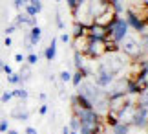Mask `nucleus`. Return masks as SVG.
<instances>
[{
  "mask_svg": "<svg viewBox=\"0 0 148 134\" xmlns=\"http://www.w3.org/2000/svg\"><path fill=\"white\" fill-rule=\"evenodd\" d=\"M77 94L82 96V97H86V99L92 103V105H95L99 99H104V97H108V94H106L104 88H99V86L95 85L93 81H86V79H82L81 83H79Z\"/></svg>",
  "mask_w": 148,
  "mask_h": 134,
  "instance_id": "f257e3e1",
  "label": "nucleus"
},
{
  "mask_svg": "<svg viewBox=\"0 0 148 134\" xmlns=\"http://www.w3.org/2000/svg\"><path fill=\"white\" fill-rule=\"evenodd\" d=\"M119 51H123L124 55L128 57V59H139L141 55H143V48H141V42H139V37L137 35H126L121 42H119Z\"/></svg>",
  "mask_w": 148,
  "mask_h": 134,
  "instance_id": "f03ea898",
  "label": "nucleus"
},
{
  "mask_svg": "<svg viewBox=\"0 0 148 134\" xmlns=\"http://www.w3.org/2000/svg\"><path fill=\"white\" fill-rule=\"evenodd\" d=\"M128 33H130V26H128L126 19L121 17V15H117L115 19L112 20V24L108 26V39L113 40V42H117V44L121 42Z\"/></svg>",
  "mask_w": 148,
  "mask_h": 134,
  "instance_id": "7ed1b4c3",
  "label": "nucleus"
},
{
  "mask_svg": "<svg viewBox=\"0 0 148 134\" xmlns=\"http://www.w3.org/2000/svg\"><path fill=\"white\" fill-rule=\"evenodd\" d=\"M106 53L108 51H106V42L104 40L90 39L88 48H86V51H84V57H86V59H101V57H104Z\"/></svg>",
  "mask_w": 148,
  "mask_h": 134,
  "instance_id": "20e7f679",
  "label": "nucleus"
},
{
  "mask_svg": "<svg viewBox=\"0 0 148 134\" xmlns=\"http://www.w3.org/2000/svg\"><path fill=\"white\" fill-rule=\"evenodd\" d=\"M126 83H128V75H123V77H115L110 85H108V90H106L108 97L126 94Z\"/></svg>",
  "mask_w": 148,
  "mask_h": 134,
  "instance_id": "39448f33",
  "label": "nucleus"
},
{
  "mask_svg": "<svg viewBox=\"0 0 148 134\" xmlns=\"http://www.w3.org/2000/svg\"><path fill=\"white\" fill-rule=\"evenodd\" d=\"M130 127H137V129H146L148 127V110L145 107H141L139 103L135 105V114L132 118Z\"/></svg>",
  "mask_w": 148,
  "mask_h": 134,
  "instance_id": "423d86ee",
  "label": "nucleus"
},
{
  "mask_svg": "<svg viewBox=\"0 0 148 134\" xmlns=\"http://www.w3.org/2000/svg\"><path fill=\"white\" fill-rule=\"evenodd\" d=\"M88 39H93V40H106L108 39V28L104 26H99V24H92L86 30Z\"/></svg>",
  "mask_w": 148,
  "mask_h": 134,
  "instance_id": "0eeeda50",
  "label": "nucleus"
},
{
  "mask_svg": "<svg viewBox=\"0 0 148 134\" xmlns=\"http://www.w3.org/2000/svg\"><path fill=\"white\" fill-rule=\"evenodd\" d=\"M117 75H113L110 72H95L93 74V83L99 86V88H108V85L115 79Z\"/></svg>",
  "mask_w": 148,
  "mask_h": 134,
  "instance_id": "6e6552de",
  "label": "nucleus"
},
{
  "mask_svg": "<svg viewBox=\"0 0 148 134\" xmlns=\"http://www.w3.org/2000/svg\"><path fill=\"white\" fill-rule=\"evenodd\" d=\"M115 17H117V13H115V11H113V9L110 8V6H108V8H106L104 11H102V13L97 17V19H95V22H93V24H99V26H104V28H108V26L112 24V20L115 19Z\"/></svg>",
  "mask_w": 148,
  "mask_h": 134,
  "instance_id": "1a4fd4ad",
  "label": "nucleus"
},
{
  "mask_svg": "<svg viewBox=\"0 0 148 134\" xmlns=\"http://www.w3.org/2000/svg\"><path fill=\"white\" fill-rule=\"evenodd\" d=\"M13 24L16 28H20V26H29V28H33V26H37V19H35V17L26 15V13H18Z\"/></svg>",
  "mask_w": 148,
  "mask_h": 134,
  "instance_id": "9d476101",
  "label": "nucleus"
},
{
  "mask_svg": "<svg viewBox=\"0 0 148 134\" xmlns=\"http://www.w3.org/2000/svg\"><path fill=\"white\" fill-rule=\"evenodd\" d=\"M88 42H90V39H88V35H82V37H73V50L77 51V53H82L84 55V51H86L88 48Z\"/></svg>",
  "mask_w": 148,
  "mask_h": 134,
  "instance_id": "9b49d317",
  "label": "nucleus"
},
{
  "mask_svg": "<svg viewBox=\"0 0 148 134\" xmlns=\"http://www.w3.org/2000/svg\"><path fill=\"white\" fill-rule=\"evenodd\" d=\"M11 116H13L15 119H18V121H27V119H29V112L26 110L24 103H20L18 107H15L13 110H11Z\"/></svg>",
  "mask_w": 148,
  "mask_h": 134,
  "instance_id": "f8f14e48",
  "label": "nucleus"
},
{
  "mask_svg": "<svg viewBox=\"0 0 148 134\" xmlns=\"http://www.w3.org/2000/svg\"><path fill=\"white\" fill-rule=\"evenodd\" d=\"M55 55H57V39L53 37L51 42H49V46L44 50V57H46V61H53Z\"/></svg>",
  "mask_w": 148,
  "mask_h": 134,
  "instance_id": "ddd939ff",
  "label": "nucleus"
},
{
  "mask_svg": "<svg viewBox=\"0 0 148 134\" xmlns=\"http://www.w3.org/2000/svg\"><path fill=\"white\" fill-rule=\"evenodd\" d=\"M130 131H132V127H130L128 123H123V121H119L117 125L112 127V132L113 134H130Z\"/></svg>",
  "mask_w": 148,
  "mask_h": 134,
  "instance_id": "4468645a",
  "label": "nucleus"
},
{
  "mask_svg": "<svg viewBox=\"0 0 148 134\" xmlns=\"http://www.w3.org/2000/svg\"><path fill=\"white\" fill-rule=\"evenodd\" d=\"M137 37H139V42H141V48H143V53H148V31H141L137 33Z\"/></svg>",
  "mask_w": 148,
  "mask_h": 134,
  "instance_id": "2eb2a0df",
  "label": "nucleus"
},
{
  "mask_svg": "<svg viewBox=\"0 0 148 134\" xmlns=\"http://www.w3.org/2000/svg\"><path fill=\"white\" fill-rule=\"evenodd\" d=\"M18 77H20L22 83L29 79V77H31V66H29V65H24V66H22L20 72H18Z\"/></svg>",
  "mask_w": 148,
  "mask_h": 134,
  "instance_id": "dca6fc26",
  "label": "nucleus"
},
{
  "mask_svg": "<svg viewBox=\"0 0 148 134\" xmlns=\"http://www.w3.org/2000/svg\"><path fill=\"white\" fill-rule=\"evenodd\" d=\"M82 35H86V28H84L82 24H79V22H73L71 37H82Z\"/></svg>",
  "mask_w": 148,
  "mask_h": 134,
  "instance_id": "f3484780",
  "label": "nucleus"
},
{
  "mask_svg": "<svg viewBox=\"0 0 148 134\" xmlns=\"http://www.w3.org/2000/svg\"><path fill=\"white\" fill-rule=\"evenodd\" d=\"M137 103L141 105V107H145V108L148 110V88H145V90L137 96Z\"/></svg>",
  "mask_w": 148,
  "mask_h": 134,
  "instance_id": "a211bd4d",
  "label": "nucleus"
},
{
  "mask_svg": "<svg viewBox=\"0 0 148 134\" xmlns=\"http://www.w3.org/2000/svg\"><path fill=\"white\" fill-rule=\"evenodd\" d=\"M11 94H13V97H18V99H22V101H26L27 99V90L26 88H16V90H11Z\"/></svg>",
  "mask_w": 148,
  "mask_h": 134,
  "instance_id": "6ab92c4d",
  "label": "nucleus"
},
{
  "mask_svg": "<svg viewBox=\"0 0 148 134\" xmlns=\"http://www.w3.org/2000/svg\"><path fill=\"white\" fill-rule=\"evenodd\" d=\"M68 127H70V131H79L81 129V121H79V118L75 114L70 118V123H68Z\"/></svg>",
  "mask_w": 148,
  "mask_h": 134,
  "instance_id": "aec40b11",
  "label": "nucleus"
},
{
  "mask_svg": "<svg viewBox=\"0 0 148 134\" xmlns=\"http://www.w3.org/2000/svg\"><path fill=\"white\" fill-rule=\"evenodd\" d=\"M84 65H86V57H84L82 53H77V51H75V68L81 70Z\"/></svg>",
  "mask_w": 148,
  "mask_h": 134,
  "instance_id": "412c9836",
  "label": "nucleus"
},
{
  "mask_svg": "<svg viewBox=\"0 0 148 134\" xmlns=\"http://www.w3.org/2000/svg\"><path fill=\"white\" fill-rule=\"evenodd\" d=\"M24 61H26V65L33 66V65H37V62H38V55H37V53H29V55H27Z\"/></svg>",
  "mask_w": 148,
  "mask_h": 134,
  "instance_id": "4be33fe9",
  "label": "nucleus"
},
{
  "mask_svg": "<svg viewBox=\"0 0 148 134\" xmlns=\"http://www.w3.org/2000/svg\"><path fill=\"white\" fill-rule=\"evenodd\" d=\"M8 83H11V85H20L22 81H20V77H18V74H9L8 75Z\"/></svg>",
  "mask_w": 148,
  "mask_h": 134,
  "instance_id": "5701e85b",
  "label": "nucleus"
},
{
  "mask_svg": "<svg viewBox=\"0 0 148 134\" xmlns=\"http://www.w3.org/2000/svg\"><path fill=\"white\" fill-rule=\"evenodd\" d=\"M24 13H26V15H29V17H35V15H38V11L33 8L31 4H26V6H24Z\"/></svg>",
  "mask_w": 148,
  "mask_h": 134,
  "instance_id": "b1692460",
  "label": "nucleus"
},
{
  "mask_svg": "<svg viewBox=\"0 0 148 134\" xmlns=\"http://www.w3.org/2000/svg\"><path fill=\"white\" fill-rule=\"evenodd\" d=\"M60 81H62V83H68V81H71V74L68 72V70H62V72H60Z\"/></svg>",
  "mask_w": 148,
  "mask_h": 134,
  "instance_id": "393cba45",
  "label": "nucleus"
},
{
  "mask_svg": "<svg viewBox=\"0 0 148 134\" xmlns=\"http://www.w3.org/2000/svg\"><path fill=\"white\" fill-rule=\"evenodd\" d=\"M27 4H31L33 8H35V9L38 11V13H40V11H42V0H29V2H27Z\"/></svg>",
  "mask_w": 148,
  "mask_h": 134,
  "instance_id": "a878e982",
  "label": "nucleus"
},
{
  "mask_svg": "<svg viewBox=\"0 0 148 134\" xmlns=\"http://www.w3.org/2000/svg\"><path fill=\"white\" fill-rule=\"evenodd\" d=\"M8 129H9V119H0V132H8Z\"/></svg>",
  "mask_w": 148,
  "mask_h": 134,
  "instance_id": "bb28decb",
  "label": "nucleus"
},
{
  "mask_svg": "<svg viewBox=\"0 0 148 134\" xmlns=\"http://www.w3.org/2000/svg\"><path fill=\"white\" fill-rule=\"evenodd\" d=\"M11 99H13V94H11V92H4V94L0 96V101H2V103H8Z\"/></svg>",
  "mask_w": 148,
  "mask_h": 134,
  "instance_id": "cd10ccee",
  "label": "nucleus"
},
{
  "mask_svg": "<svg viewBox=\"0 0 148 134\" xmlns=\"http://www.w3.org/2000/svg\"><path fill=\"white\" fill-rule=\"evenodd\" d=\"M15 31H16V26H15V24H11V26H8V28H5V30H4V33L8 35V37H9L11 33H15Z\"/></svg>",
  "mask_w": 148,
  "mask_h": 134,
  "instance_id": "c85d7f7f",
  "label": "nucleus"
},
{
  "mask_svg": "<svg viewBox=\"0 0 148 134\" xmlns=\"http://www.w3.org/2000/svg\"><path fill=\"white\" fill-rule=\"evenodd\" d=\"M60 40H62L64 44H68V42L71 40V35H70V33H62V35H60Z\"/></svg>",
  "mask_w": 148,
  "mask_h": 134,
  "instance_id": "c756f323",
  "label": "nucleus"
},
{
  "mask_svg": "<svg viewBox=\"0 0 148 134\" xmlns=\"http://www.w3.org/2000/svg\"><path fill=\"white\" fill-rule=\"evenodd\" d=\"M2 72H4V74H8V75H9V74H13V68H11L9 65H4V66H2Z\"/></svg>",
  "mask_w": 148,
  "mask_h": 134,
  "instance_id": "7c9ffc66",
  "label": "nucleus"
},
{
  "mask_svg": "<svg viewBox=\"0 0 148 134\" xmlns=\"http://www.w3.org/2000/svg\"><path fill=\"white\" fill-rule=\"evenodd\" d=\"M24 132H26V134H38V131L35 129V127H26Z\"/></svg>",
  "mask_w": 148,
  "mask_h": 134,
  "instance_id": "2f4dec72",
  "label": "nucleus"
},
{
  "mask_svg": "<svg viewBox=\"0 0 148 134\" xmlns=\"http://www.w3.org/2000/svg\"><path fill=\"white\" fill-rule=\"evenodd\" d=\"M46 112H48V105H40V107H38V114L44 116Z\"/></svg>",
  "mask_w": 148,
  "mask_h": 134,
  "instance_id": "473e14b6",
  "label": "nucleus"
},
{
  "mask_svg": "<svg viewBox=\"0 0 148 134\" xmlns=\"http://www.w3.org/2000/svg\"><path fill=\"white\" fill-rule=\"evenodd\" d=\"M57 26L60 28V30H64V22H62V19H60V15L57 13Z\"/></svg>",
  "mask_w": 148,
  "mask_h": 134,
  "instance_id": "72a5a7b5",
  "label": "nucleus"
},
{
  "mask_svg": "<svg viewBox=\"0 0 148 134\" xmlns=\"http://www.w3.org/2000/svg\"><path fill=\"white\" fill-rule=\"evenodd\" d=\"M15 61L18 62V65H22V62H24V55H22V53H16L15 55Z\"/></svg>",
  "mask_w": 148,
  "mask_h": 134,
  "instance_id": "f704fd0d",
  "label": "nucleus"
},
{
  "mask_svg": "<svg viewBox=\"0 0 148 134\" xmlns=\"http://www.w3.org/2000/svg\"><path fill=\"white\" fill-rule=\"evenodd\" d=\"M4 44H5V46H8V48H9V46L13 44V40H11V37H5V40H4Z\"/></svg>",
  "mask_w": 148,
  "mask_h": 134,
  "instance_id": "c9c22d12",
  "label": "nucleus"
},
{
  "mask_svg": "<svg viewBox=\"0 0 148 134\" xmlns=\"http://www.w3.org/2000/svg\"><path fill=\"white\" fill-rule=\"evenodd\" d=\"M62 134H70V127H68V125L62 127Z\"/></svg>",
  "mask_w": 148,
  "mask_h": 134,
  "instance_id": "e433bc0d",
  "label": "nucleus"
},
{
  "mask_svg": "<svg viewBox=\"0 0 148 134\" xmlns=\"http://www.w3.org/2000/svg\"><path fill=\"white\" fill-rule=\"evenodd\" d=\"M5 134H18V131H15V129H8V132Z\"/></svg>",
  "mask_w": 148,
  "mask_h": 134,
  "instance_id": "4c0bfd02",
  "label": "nucleus"
},
{
  "mask_svg": "<svg viewBox=\"0 0 148 134\" xmlns=\"http://www.w3.org/2000/svg\"><path fill=\"white\" fill-rule=\"evenodd\" d=\"M141 4H143L145 8H148V0H141Z\"/></svg>",
  "mask_w": 148,
  "mask_h": 134,
  "instance_id": "58836bf2",
  "label": "nucleus"
},
{
  "mask_svg": "<svg viewBox=\"0 0 148 134\" xmlns=\"http://www.w3.org/2000/svg\"><path fill=\"white\" fill-rule=\"evenodd\" d=\"M2 66H4V61L0 59V72H2Z\"/></svg>",
  "mask_w": 148,
  "mask_h": 134,
  "instance_id": "ea45409f",
  "label": "nucleus"
},
{
  "mask_svg": "<svg viewBox=\"0 0 148 134\" xmlns=\"http://www.w3.org/2000/svg\"><path fill=\"white\" fill-rule=\"evenodd\" d=\"M70 134H79V131H70Z\"/></svg>",
  "mask_w": 148,
  "mask_h": 134,
  "instance_id": "a19ab883",
  "label": "nucleus"
},
{
  "mask_svg": "<svg viewBox=\"0 0 148 134\" xmlns=\"http://www.w3.org/2000/svg\"><path fill=\"white\" fill-rule=\"evenodd\" d=\"M57 2H60V0H57Z\"/></svg>",
  "mask_w": 148,
  "mask_h": 134,
  "instance_id": "79ce46f5",
  "label": "nucleus"
}]
</instances>
